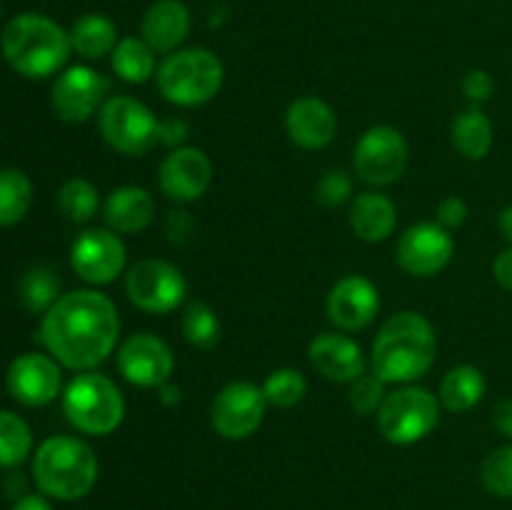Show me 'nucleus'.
<instances>
[{
  "label": "nucleus",
  "instance_id": "nucleus-1",
  "mask_svg": "<svg viewBox=\"0 0 512 510\" xmlns=\"http://www.w3.org/2000/svg\"><path fill=\"white\" fill-rule=\"evenodd\" d=\"M40 343L63 368L85 373L118 348L120 318L113 300L100 290H73L55 300L40 318Z\"/></svg>",
  "mask_w": 512,
  "mask_h": 510
},
{
  "label": "nucleus",
  "instance_id": "nucleus-2",
  "mask_svg": "<svg viewBox=\"0 0 512 510\" xmlns=\"http://www.w3.org/2000/svg\"><path fill=\"white\" fill-rule=\"evenodd\" d=\"M438 355L433 323L415 310L395 313L380 325L370 353V373L388 385H410L430 373Z\"/></svg>",
  "mask_w": 512,
  "mask_h": 510
},
{
  "label": "nucleus",
  "instance_id": "nucleus-3",
  "mask_svg": "<svg viewBox=\"0 0 512 510\" xmlns=\"http://www.w3.org/2000/svg\"><path fill=\"white\" fill-rule=\"evenodd\" d=\"M0 53L5 63L28 80H45L63 73L73 45L63 25L40 13H20L5 23L0 33Z\"/></svg>",
  "mask_w": 512,
  "mask_h": 510
},
{
  "label": "nucleus",
  "instance_id": "nucleus-4",
  "mask_svg": "<svg viewBox=\"0 0 512 510\" xmlns=\"http://www.w3.org/2000/svg\"><path fill=\"white\" fill-rule=\"evenodd\" d=\"M100 475L95 450L75 435H50L33 453V480L45 498L75 503L90 495Z\"/></svg>",
  "mask_w": 512,
  "mask_h": 510
},
{
  "label": "nucleus",
  "instance_id": "nucleus-5",
  "mask_svg": "<svg viewBox=\"0 0 512 510\" xmlns=\"http://www.w3.org/2000/svg\"><path fill=\"white\" fill-rule=\"evenodd\" d=\"M158 90L178 108H198L220 93L225 80L223 60L208 48H180L158 65Z\"/></svg>",
  "mask_w": 512,
  "mask_h": 510
},
{
  "label": "nucleus",
  "instance_id": "nucleus-6",
  "mask_svg": "<svg viewBox=\"0 0 512 510\" xmlns=\"http://www.w3.org/2000/svg\"><path fill=\"white\" fill-rule=\"evenodd\" d=\"M63 413L83 435H110L125 418V400L118 385L95 370L78 373L63 390Z\"/></svg>",
  "mask_w": 512,
  "mask_h": 510
},
{
  "label": "nucleus",
  "instance_id": "nucleus-7",
  "mask_svg": "<svg viewBox=\"0 0 512 510\" xmlns=\"http://www.w3.org/2000/svg\"><path fill=\"white\" fill-rule=\"evenodd\" d=\"M440 423V400L420 385H403L385 395L378 410V430L388 443L413 445L428 438Z\"/></svg>",
  "mask_w": 512,
  "mask_h": 510
},
{
  "label": "nucleus",
  "instance_id": "nucleus-8",
  "mask_svg": "<svg viewBox=\"0 0 512 510\" xmlns=\"http://www.w3.org/2000/svg\"><path fill=\"white\" fill-rule=\"evenodd\" d=\"M98 128L105 143L120 155L138 158L160 143V120L153 110L130 95H113L98 113Z\"/></svg>",
  "mask_w": 512,
  "mask_h": 510
},
{
  "label": "nucleus",
  "instance_id": "nucleus-9",
  "mask_svg": "<svg viewBox=\"0 0 512 510\" xmlns=\"http://www.w3.org/2000/svg\"><path fill=\"white\" fill-rule=\"evenodd\" d=\"M410 148L405 135L393 125H373L360 135L353 153V168L363 183L388 188L403 178Z\"/></svg>",
  "mask_w": 512,
  "mask_h": 510
},
{
  "label": "nucleus",
  "instance_id": "nucleus-10",
  "mask_svg": "<svg viewBox=\"0 0 512 510\" xmlns=\"http://www.w3.org/2000/svg\"><path fill=\"white\" fill-rule=\"evenodd\" d=\"M125 295L135 308L153 315H168L183 305L188 295L185 275L160 258L138 260L125 275Z\"/></svg>",
  "mask_w": 512,
  "mask_h": 510
},
{
  "label": "nucleus",
  "instance_id": "nucleus-11",
  "mask_svg": "<svg viewBox=\"0 0 512 510\" xmlns=\"http://www.w3.org/2000/svg\"><path fill=\"white\" fill-rule=\"evenodd\" d=\"M268 400L263 388L248 380L228 383L210 405L213 430L225 440H245L263 425Z\"/></svg>",
  "mask_w": 512,
  "mask_h": 510
},
{
  "label": "nucleus",
  "instance_id": "nucleus-12",
  "mask_svg": "<svg viewBox=\"0 0 512 510\" xmlns=\"http://www.w3.org/2000/svg\"><path fill=\"white\" fill-rule=\"evenodd\" d=\"M128 250L110 228H90L70 245V268L88 285H108L125 270Z\"/></svg>",
  "mask_w": 512,
  "mask_h": 510
},
{
  "label": "nucleus",
  "instance_id": "nucleus-13",
  "mask_svg": "<svg viewBox=\"0 0 512 510\" xmlns=\"http://www.w3.org/2000/svg\"><path fill=\"white\" fill-rule=\"evenodd\" d=\"M108 95V80L90 65H70L55 78L50 90L53 113L63 123H85L100 113Z\"/></svg>",
  "mask_w": 512,
  "mask_h": 510
},
{
  "label": "nucleus",
  "instance_id": "nucleus-14",
  "mask_svg": "<svg viewBox=\"0 0 512 510\" xmlns=\"http://www.w3.org/2000/svg\"><path fill=\"white\" fill-rule=\"evenodd\" d=\"M455 255V238L440 223L410 225L398 240L395 260L413 278H433L448 268Z\"/></svg>",
  "mask_w": 512,
  "mask_h": 510
},
{
  "label": "nucleus",
  "instance_id": "nucleus-15",
  "mask_svg": "<svg viewBox=\"0 0 512 510\" xmlns=\"http://www.w3.org/2000/svg\"><path fill=\"white\" fill-rule=\"evenodd\" d=\"M5 388L25 408H43L63 395V370L48 353H23L8 365Z\"/></svg>",
  "mask_w": 512,
  "mask_h": 510
},
{
  "label": "nucleus",
  "instance_id": "nucleus-16",
  "mask_svg": "<svg viewBox=\"0 0 512 510\" xmlns=\"http://www.w3.org/2000/svg\"><path fill=\"white\" fill-rule=\"evenodd\" d=\"M118 370L135 388L158 390L173 378L175 355L158 335L135 333L118 345Z\"/></svg>",
  "mask_w": 512,
  "mask_h": 510
},
{
  "label": "nucleus",
  "instance_id": "nucleus-17",
  "mask_svg": "<svg viewBox=\"0 0 512 510\" xmlns=\"http://www.w3.org/2000/svg\"><path fill=\"white\" fill-rule=\"evenodd\" d=\"M325 310L330 323L343 333L368 328L380 313L378 285L365 275H345L330 288Z\"/></svg>",
  "mask_w": 512,
  "mask_h": 510
},
{
  "label": "nucleus",
  "instance_id": "nucleus-18",
  "mask_svg": "<svg viewBox=\"0 0 512 510\" xmlns=\"http://www.w3.org/2000/svg\"><path fill=\"white\" fill-rule=\"evenodd\" d=\"M213 183V163L200 148H175L165 155L158 170V185L163 195L175 203H193L203 198Z\"/></svg>",
  "mask_w": 512,
  "mask_h": 510
},
{
  "label": "nucleus",
  "instance_id": "nucleus-19",
  "mask_svg": "<svg viewBox=\"0 0 512 510\" xmlns=\"http://www.w3.org/2000/svg\"><path fill=\"white\" fill-rule=\"evenodd\" d=\"M308 360L325 380L330 383H353L365 375L368 360L363 348L350 335L320 333L310 340Z\"/></svg>",
  "mask_w": 512,
  "mask_h": 510
},
{
  "label": "nucleus",
  "instance_id": "nucleus-20",
  "mask_svg": "<svg viewBox=\"0 0 512 510\" xmlns=\"http://www.w3.org/2000/svg\"><path fill=\"white\" fill-rule=\"evenodd\" d=\"M285 130L290 140L303 150L328 148L338 133V118L325 100L305 95L285 110Z\"/></svg>",
  "mask_w": 512,
  "mask_h": 510
},
{
  "label": "nucleus",
  "instance_id": "nucleus-21",
  "mask_svg": "<svg viewBox=\"0 0 512 510\" xmlns=\"http://www.w3.org/2000/svg\"><path fill=\"white\" fill-rule=\"evenodd\" d=\"M190 10L183 0H155L145 10L143 23H140V38L155 50V53H175L180 45L188 40Z\"/></svg>",
  "mask_w": 512,
  "mask_h": 510
},
{
  "label": "nucleus",
  "instance_id": "nucleus-22",
  "mask_svg": "<svg viewBox=\"0 0 512 510\" xmlns=\"http://www.w3.org/2000/svg\"><path fill=\"white\" fill-rule=\"evenodd\" d=\"M103 218L110 230L120 235L140 233L155 218L153 195L138 185H120L108 195L103 205Z\"/></svg>",
  "mask_w": 512,
  "mask_h": 510
},
{
  "label": "nucleus",
  "instance_id": "nucleus-23",
  "mask_svg": "<svg viewBox=\"0 0 512 510\" xmlns=\"http://www.w3.org/2000/svg\"><path fill=\"white\" fill-rule=\"evenodd\" d=\"M350 228L365 243H383L398 228V208L383 193H360L350 203Z\"/></svg>",
  "mask_w": 512,
  "mask_h": 510
},
{
  "label": "nucleus",
  "instance_id": "nucleus-24",
  "mask_svg": "<svg viewBox=\"0 0 512 510\" xmlns=\"http://www.w3.org/2000/svg\"><path fill=\"white\" fill-rule=\"evenodd\" d=\"M485 393H488V380H485L483 370L463 363L443 375L438 400L450 413H468L485 398Z\"/></svg>",
  "mask_w": 512,
  "mask_h": 510
},
{
  "label": "nucleus",
  "instance_id": "nucleus-25",
  "mask_svg": "<svg viewBox=\"0 0 512 510\" xmlns=\"http://www.w3.org/2000/svg\"><path fill=\"white\" fill-rule=\"evenodd\" d=\"M450 138L453 148L463 155L465 160H483L493 150L495 130L488 115L480 105H470L463 113H458L450 125Z\"/></svg>",
  "mask_w": 512,
  "mask_h": 510
},
{
  "label": "nucleus",
  "instance_id": "nucleus-26",
  "mask_svg": "<svg viewBox=\"0 0 512 510\" xmlns=\"http://www.w3.org/2000/svg\"><path fill=\"white\" fill-rule=\"evenodd\" d=\"M73 53H78L85 60H100L110 55L118 45V28L113 20L103 13L80 15L68 30Z\"/></svg>",
  "mask_w": 512,
  "mask_h": 510
},
{
  "label": "nucleus",
  "instance_id": "nucleus-27",
  "mask_svg": "<svg viewBox=\"0 0 512 510\" xmlns=\"http://www.w3.org/2000/svg\"><path fill=\"white\" fill-rule=\"evenodd\" d=\"M110 68L125 83L140 85L158 73V58H155V50L143 38L125 35L110 53Z\"/></svg>",
  "mask_w": 512,
  "mask_h": 510
},
{
  "label": "nucleus",
  "instance_id": "nucleus-28",
  "mask_svg": "<svg viewBox=\"0 0 512 510\" xmlns=\"http://www.w3.org/2000/svg\"><path fill=\"white\" fill-rule=\"evenodd\" d=\"M33 205V183L18 168L0 170V228L18 225Z\"/></svg>",
  "mask_w": 512,
  "mask_h": 510
},
{
  "label": "nucleus",
  "instance_id": "nucleus-29",
  "mask_svg": "<svg viewBox=\"0 0 512 510\" xmlns=\"http://www.w3.org/2000/svg\"><path fill=\"white\" fill-rule=\"evenodd\" d=\"M20 303L28 313L40 315L43 318L50 308L55 305V300L60 298V278L53 268L48 265H33L28 273L20 280Z\"/></svg>",
  "mask_w": 512,
  "mask_h": 510
},
{
  "label": "nucleus",
  "instance_id": "nucleus-30",
  "mask_svg": "<svg viewBox=\"0 0 512 510\" xmlns=\"http://www.w3.org/2000/svg\"><path fill=\"white\" fill-rule=\"evenodd\" d=\"M33 453V430L13 410L0 408V468H18Z\"/></svg>",
  "mask_w": 512,
  "mask_h": 510
},
{
  "label": "nucleus",
  "instance_id": "nucleus-31",
  "mask_svg": "<svg viewBox=\"0 0 512 510\" xmlns=\"http://www.w3.org/2000/svg\"><path fill=\"white\" fill-rule=\"evenodd\" d=\"M98 188L85 178H70L58 190V208L70 223H88L98 213Z\"/></svg>",
  "mask_w": 512,
  "mask_h": 510
},
{
  "label": "nucleus",
  "instance_id": "nucleus-32",
  "mask_svg": "<svg viewBox=\"0 0 512 510\" xmlns=\"http://www.w3.org/2000/svg\"><path fill=\"white\" fill-rule=\"evenodd\" d=\"M260 388H263L268 405L288 410L305 398V393H308V380H305V375L300 370L278 368L263 380Z\"/></svg>",
  "mask_w": 512,
  "mask_h": 510
},
{
  "label": "nucleus",
  "instance_id": "nucleus-33",
  "mask_svg": "<svg viewBox=\"0 0 512 510\" xmlns=\"http://www.w3.org/2000/svg\"><path fill=\"white\" fill-rule=\"evenodd\" d=\"M183 335L193 348H215L220 340L218 313L205 303H190L183 313Z\"/></svg>",
  "mask_w": 512,
  "mask_h": 510
},
{
  "label": "nucleus",
  "instance_id": "nucleus-34",
  "mask_svg": "<svg viewBox=\"0 0 512 510\" xmlns=\"http://www.w3.org/2000/svg\"><path fill=\"white\" fill-rule=\"evenodd\" d=\"M480 480L495 498H512V443L500 445L483 460Z\"/></svg>",
  "mask_w": 512,
  "mask_h": 510
},
{
  "label": "nucleus",
  "instance_id": "nucleus-35",
  "mask_svg": "<svg viewBox=\"0 0 512 510\" xmlns=\"http://www.w3.org/2000/svg\"><path fill=\"white\" fill-rule=\"evenodd\" d=\"M385 395H388V383L378 378L375 373H365L360 375L358 380L350 383V408L360 415H373L378 413L380 405H383Z\"/></svg>",
  "mask_w": 512,
  "mask_h": 510
},
{
  "label": "nucleus",
  "instance_id": "nucleus-36",
  "mask_svg": "<svg viewBox=\"0 0 512 510\" xmlns=\"http://www.w3.org/2000/svg\"><path fill=\"white\" fill-rule=\"evenodd\" d=\"M350 195H353V178L343 168L325 170L315 185V200L325 208H340L348 203Z\"/></svg>",
  "mask_w": 512,
  "mask_h": 510
},
{
  "label": "nucleus",
  "instance_id": "nucleus-37",
  "mask_svg": "<svg viewBox=\"0 0 512 510\" xmlns=\"http://www.w3.org/2000/svg\"><path fill=\"white\" fill-rule=\"evenodd\" d=\"M460 88H463V95L470 100V103L480 105V103H485V100L493 98L495 80L488 70L473 68L463 75V83H460Z\"/></svg>",
  "mask_w": 512,
  "mask_h": 510
},
{
  "label": "nucleus",
  "instance_id": "nucleus-38",
  "mask_svg": "<svg viewBox=\"0 0 512 510\" xmlns=\"http://www.w3.org/2000/svg\"><path fill=\"white\" fill-rule=\"evenodd\" d=\"M468 215H470L468 203H465L460 195H448V198L440 200L438 220H435V223H440L443 228H448V230H455V228H463L465 220H468Z\"/></svg>",
  "mask_w": 512,
  "mask_h": 510
},
{
  "label": "nucleus",
  "instance_id": "nucleus-39",
  "mask_svg": "<svg viewBox=\"0 0 512 510\" xmlns=\"http://www.w3.org/2000/svg\"><path fill=\"white\" fill-rule=\"evenodd\" d=\"M188 133V123L183 118L160 120V143H165L168 148H183V143L188 140Z\"/></svg>",
  "mask_w": 512,
  "mask_h": 510
},
{
  "label": "nucleus",
  "instance_id": "nucleus-40",
  "mask_svg": "<svg viewBox=\"0 0 512 510\" xmlns=\"http://www.w3.org/2000/svg\"><path fill=\"white\" fill-rule=\"evenodd\" d=\"M493 428L512 443V398H503L493 405Z\"/></svg>",
  "mask_w": 512,
  "mask_h": 510
},
{
  "label": "nucleus",
  "instance_id": "nucleus-41",
  "mask_svg": "<svg viewBox=\"0 0 512 510\" xmlns=\"http://www.w3.org/2000/svg\"><path fill=\"white\" fill-rule=\"evenodd\" d=\"M493 275H495V283H498L500 288L512 293V245L495 258Z\"/></svg>",
  "mask_w": 512,
  "mask_h": 510
},
{
  "label": "nucleus",
  "instance_id": "nucleus-42",
  "mask_svg": "<svg viewBox=\"0 0 512 510\" xmlns=\"http://www.w3.org/2000/svg\"><path fill=\"white\" fill-rule=\"evenodd\" d=\"M10 510H55L50 505V498H45L43 493H25L23 498H18Z\"/></svg>",
  "mask_w": 512,
  "mask_h": 510
},
{
  "label": "nucleus",
  "instance_id": "nucleus-43",
  "mask_svg": "<svg viewBox=\"0 0 512 510\" xmlns=\"http://www.w3.org/2000/svg\"><path fill=\"white\" fill-rule=\"evenodd\" d=\"M158 400L165 408H175V405H180V400H183V390H180L173 380H168V383H163L158 388Z\"/></svg>",
  "mask_w": 512,
  "mask_h": 510
},
{
  "label": "nucleus",
  "instance_id": "nucleus-44",
  "mask_svg": "<svg viewBox=\"0 0 512 510\" xmlns=\"http://www.w3.org/2000/svg\"><path fill=\"white\" fill-rule=\"evenodd\" d=\"M500 233H503V238L512 245V205H508V208L500 213Z\"/></svg>",
  "mask_w": 512,
  "mask_h": 510
},
{
  "label": "nucleus",
  "instance_id": "nucleus-45",
  "mask_svg": "<svg viewBox=\"0 0 512 510\" xmlns=\"http://www.w3.org/2000/svg\"><path fill=\"white\" fill-rule=\"evenodd\" d=\"M0 15H3V5H0Z\"/></svg>",
  "mask_w": 512,
  "mask_h": 510
}]
</instances>
